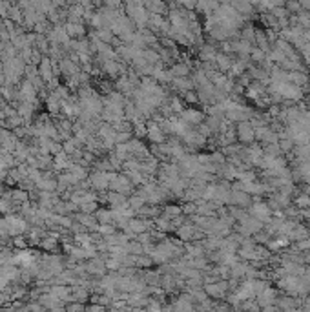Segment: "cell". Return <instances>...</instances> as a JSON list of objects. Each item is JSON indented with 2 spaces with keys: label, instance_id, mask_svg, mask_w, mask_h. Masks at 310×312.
Wrapping results in <instances>:
<instances>
[{
  "label": "cell",
  "instance_id": "obj_10",
  "mask_svg": "<svg viewBox=\"0 0 310 312\" xmlns=\"http://www.w3.org/2000/svg\"><path fill=\"white\" fill-rule=\"evenodd\" d=\"M130 229L135 232H143L145 230V223L143 221H130Z\"/></svg>",
  "mask_w": 310,
  "mask_h": 312
},
{
  "label": "cell",
  "instance_id": "obj_3",
  "mask_svg": "<svg viewBox=\"0 0 310 312\" xmlns=\"http://www.w3.org/2000/svg\"><path fill=\"white\" fill-rule=\"evenodd\" d=\"M237 132H239V139L245 141V143H250V141L255 137L254 128L248 125V123H241V125L237 126Z\"/></svg>",
  "mask_w": 310,
  "mask_h": 312
},
{
  "label": "cell",
  "instance_id": "obj_5",
  "mask_svg": "<svg viewBox=\"0 0 310 312\" xmlns=\"http://www.w3.org/2000/svg\"><path fill=\"white\" fill-rule=\"evenodd\" d=\"M66 33L73 35V37H81V35H84V28L83 24H79V22H68L66 24Z\"/></svg>",
  "mask_w": 310,
  "mask_h": 312
},
{
  "label": "cell",
  "instance_id": "obj_14",
  "mask_svg": "<svg viewBox=\"0 0 310 312\" xmlns=\"http://www.w3.org/2000/svg\"><path fill=\"white\" fill-rule=\"evenodd\" d=\"M42 247H46L48 250L55 249V241H53V239H46V241L42 243Z\"/></svg>",
  "mask_w": 310,
  "mask_h": 312
},
{
  "label": "cell",
  "instance_id": "obj_11",
  "mask_svg": "<svg viewBox=\"0 0 310 312\" xmlns=\"http://www.w3.org/2000/svg\"><path fill=\"white\" fill-rule=\"evenodd\" d=\"M81 208H83V212H86V214H90V212H93L97 208L95 203H86V205H81Z\"/></svg>",
  "mask_w": 310,
  "mask_h": 312
},
{
  "label": "cell",
  "instance_id": "obj_15",
  "mask_svg": "<svg viewBox=\"0 0 310 312\" xmlns=\"http://www.w3.org/2000/svg\"><path fill=\"white\" fill-rule=\"evenodd\" d=\"M7 210H9V207H7V203L0 199V212H7Z\"/></svg>",
  "mask_w": 310,
  "mask_h": 312
},
{
  "label": "cell",
  "instance_id": "obj_8",
  "mask_svg": "<svg viewBox=\"0 0 310 312\" xmlns=\"http://www.w3.org/2000/svg\"><path fill=\"white\" fill-rule=\"evenodd\" d=\"M41 71H42V77H44L46 81H49V79H51V75H53V69H51V62H49V61H42Z\"/></svg>",
  "mask_w": 310,
  "mask_h": 312
},
{
  "label": "cell",
  "instance_id": "obj_7",
  "mask_svg": "<svg viewBox=\"0 0 310 312\" xmlns=\"http://www.w3.org/2000/svg\"><path fill=\"white\" fill-rule=\"evenodd\" d=\"M254 214L257 215V219H263V221H267V217H269L270 210L265 205H257V207H254Z\"/></svg>",
  "mask_w": 310,
  "mask_h": 312
},
{
  "label": "cell",
  "instance_id": "obj_2",
  "mask_svg": "<svg viewBox=\"0 0 310 312\" xmlns=\"http://www.w3.org/2000/svg\"><path fill=\"white\" fill-rule=\"evenodd\" d=\"M208 296H214V298H223L225 292L228 291V283L227 281H221V283H214V285H207L205 287Z\"/></svg>",
  "mask_w": 310,
  "mask_h": 312
},
{
  "label": "cell",
  "instance_id": "obj_6",
  "mask_svg": "<svg viewBox=\"0 0 310 312\" xmlns=\"http://www.w3.org/2000/svg\"><path fill=\"white\" fill-rule=\"evenodd\" d=\"M201 117H203V115H201L199 111H192V110L183 111V119H185L186 123H199Z\"/></svg>",
  "mask_w": 310,
  "mask_h": 312
},
{
  "label": "cell",
  "instance_id": "obj_13",
  "mask_svg": "<svg viewBox=\"0 0 310 312\" xmlns=\"http://www.w3.org/2000/svg\"><path fill=\"white\" fill-rule=\"evenodd\" d=\"M13 197H15V199H19V201H24V199H26V192L17 190V192H13Z\"/></svg>",
  "mask_w": 310,
  "mask_h": 312
},
{
  "label": "cell",
  "instance_id": "obj_4",
  "mask_svg": "<svg viewBox=\"0 0 310 312\" xmlns=\"http://www.w3.org/2000/svg\"><path fill=\"white\" fill-rule=\"evenodd\" d=\"M86 270L90 272V274H99V276H101V274H104V270H106V265H104L101 259H93V261L86 267Z\"/></svg>",
  "mask_w": 310,
  "mask_h": 312
},
{
  "label": "cell",
  "instance_id": "obj_12",
  "mask_svg": "<svg viewBox=\"0 0 310 312\" xmlns=\"http://www.w3.org/2000/svg\"><path fill=\"white\" fill-rule=\"evenodd\" d=\"M173 71H175V75H179V77H183V75H186V66H183V64H179V66H175L173 68Z\"/></svg>",
  "mask_w": 310,
  "mask_h": 312
},
{
  "label": "cell",
  "instance_id": "obj_9",
  "mask_svg": "<svg viewBox=\"0 0 310 312\" xmlns=\"http://www.w3.org/2000/svg\"><path fill=\"white\" fill-rule=\"evenodd\" d=\"M148 135H150L152 141H163V133H161V130H159L157 126H152L150 132H148Z\"/></svg>",
  "mask_w": 310,
  "mask_h": 312
},
{
  "label": "cell",
  "instance_id": "obj_1",
  "mask_svg": "<svg viewBox=\"0 0 310 312\" xmlns=\"http://www.w3.org/2000/svg\"><path fill=\"white\" fill-rule=\"evenodd\" d=\"M168 312H193V305H192V299L188 296H181L177 301H173Z\"/></svg>",
  "mask_w": 310,
  "mask_h": 312
}]
</instances>
